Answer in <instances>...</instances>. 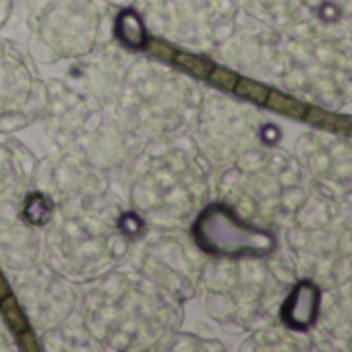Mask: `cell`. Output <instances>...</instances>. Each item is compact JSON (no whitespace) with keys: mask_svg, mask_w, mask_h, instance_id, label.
<instances>
[{"mask_svg":"<svg viewBox=\"0 0 352 352\" xmlns=\"http://www.w3.org/2000/svg\"><path fill=\"white\" fill-rule=\"evenodd\" d=\"M195 239L201 249L224 257L265 255L274 249V236L243 224L226 206H210L195 222Z\"/></svg>","mask_w":352,"mask_h":352,"instance_id":"6da1fadb","label":"cell"},{"mask_svg":"<svg viewBox=\"0 0 352 352\" xmlns=\"http://www.w3.org/2000/svg\"><path fill=\"white\" fill-rule=\"evenodd\" d=\"M319 311V290L311 282H302L294 288L288 300L282 307V319L290 327L305 329L315 323Z\"/></svg>","mask_w":352,"mask_h":352,"instance_id":"7a4b0ae2","label":"cell"},{"mask_svg":"<svg viewBox=\"0 0 352 352\" xmlns=\"http://www.w3.org/2000/svg\"><path fill=\"white\" fill-rule=\"evenodd\" d=\"M116 36L129 48H145L147 34L141 17L133 9H124L116 19Z\"/></svg>","mask_w":352,"mask_h":352,"instance_id":"3957f363","label":"cell"},{"mask_svg":"<svg viewBox=\"0 0 352 352\" xmlns=\"http://www.w3.org/2000/svg\"><path fill=\"white\" fill-rule=\"evenodd\" d=\"M255 3L274 13H284V15L292 13L294 15V13H300L307 5H311V0H255Z\"/></svg>","mask_w":352,"mask_h":352,"instance_id":"277c9868","label":"cell"},{"mask_svg":"<svg viewBox=\"0 0 352 352\" xmlns=\"http://www.w3.org/2000/svg\"><path fill=\"white\" fill-rule=\"evenodd\" d=\"M25 214L30 218V222L34 224H44L50 218V206L46 204V199L42 195H32L25 208Z\"/></svg>","mask_w":352,"mask_h":352,"instance_id":"5b68a950","label":"cell"},{"mask_svg":"<svg viewBox=\"0 0 352 352\" xmlns=\"http://www.w3.org/2000/svg\"><path fill=\"white\" fill-rule=\"evenodd\" d=\"M342 7H344V13H346V17L352 21V0H344Z\"/></svg>","mask_w":352,"mask_h":352,"instance_id":"8992f818","label":"cell"}]
</instances>
